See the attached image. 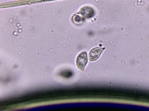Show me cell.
Listing matches in <instances>:
<instances>
[{"label": "cell", "instance_id": "2", "mask_svg": "<svg viewBox=\"0 0 149 111\" xmlns=\"http://www.w3.org/2000/svg\"><path fill=\"white\" fill-rule=\"evenodd\" d=\"M105 49L104 48L96 47L91 49L89 53V58L90 61H95L98 59L102 53Z\"/></svg>", "mask_w": 149, "mask_h": 111}, {"label": "cell", "instance_id": "3", "mask_svg": "<svg viewBox=\"0 0 149 111\" xmlns=\"http://www.w3.org/2000/svg\"><path fill=\"white\" fill-rule=\"evenodd\" d=\"M78 14H80L84 18H91L95 14V10L92 8L90 6H85L82 8L78 12Z\"/></svg>", "mask_w": 149, "mask_h": 111}, {"label": "cell", "instance_id": "4", "mask_svg": "<svg viewBox=\"0 0 149 111\" xmlns=\"http://www.w3.org/2000/svg\"><path fill=\"white\" fill-rule=\"evenodd\" d=\"M72 22L74 25H80L85 22V18L79 15L74 14L72 17Z\"/></svg>", "mask_w": 149, "mask_h": 111}, {"label": "cell", "instance_id": "1", "mask_svg": "<svg viewBox=\"0 0 149 111\" xmlns=\"http://www.w3.org/2000/svg\"><path fill=\"white\" fill-rule=\"evenodd\" d=\"M88 62V56L86 51H82L78 55L76 59V65L77 67L83 71L85 70Z\"/></svg>", "mask_w": 149, "mask_h": 111}]
</instances>
